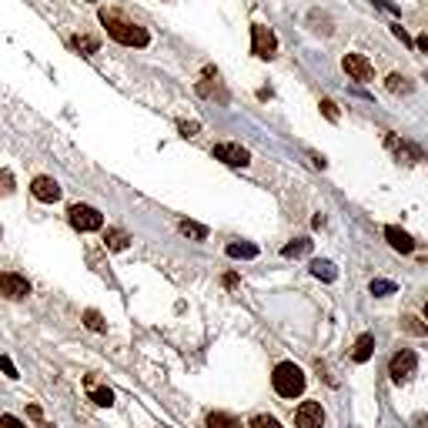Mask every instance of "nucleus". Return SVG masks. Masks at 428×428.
I'll use <instances>...</instances> for the list:
<instances>
[{"mask_svg":"<svg viewBox=\"0 0 428 428\" xmlns=\"http://www.w3.org/2000/svg\"><path fill=\"white\" fill-rule=\"evenodd\" d=\"M294 425L298 428H321L325 425V412L318 401H301L298 412H294Z\"/></svg>","mask_w":428,"mask_h":428,"instance_id":"obj_9","label":"nucleus"},{"mask_svg":"<svg viewBox=\"0 0 428 428\" xmlns=\"http://www.w3.org/2000/svg\"><path fill=\"white\" fill-rule=\"evenodd\" d=\"M251 51H254V57H275V51H278V37L271 34V30L264 27V24H254L251 27Z\"/></svg>","mask_w":428,"mask_h":428,"instance_id":"obj_5","label":"nucleus"},{"mask_svg":"<svg viewBox=\"0 0 428 428\" xmlns=\"http://www.w3.org/2000/svg\"><path fill=\"white\" fill-rule=\"evenodd\" d=\"M84 325H87L91 332H104V318H100V311H94V308L84 311Z\"/></svg>","mask_w":428,"mask_h":428,"instance_id":"obj_23","label":"nucleus"},{"mask_svg":"<svg viewBox=\"0 0 428 428\" xmlns=\"http://www.w3.org/2000/svg\"><path fill=\"white\" fill-rule=\"evenodd\" d=\"M321 114H325L328 121H338V108H335V100H328V97H325V100H321Z\"/></svg>","mask_w":428,"mask_h":428,"instance_id":"obj_28","label":"nucleus"},{"mask_svg":"<svg viewBox=\"0 0 428 428\" xmlns=\"http://www.w3.org/2000/svg\"><path fill=\"white\" fill-rule=\"evenodd\" d=\"M251 428H281V422L271 418V415H258V418L251 422Z\"/></svg>","mask_w":428,"mask_h":428,"instance_id":"obj_27","label":"nucleus"},{"mask_svg":"<svg viewBox=\"0 0 428 428\" xmlns=\"http://www.w3.org/2000/svg\"><path fill=\"white\" fill-rule=\"evenodd\" d=\"M30 194L37 197V201H44V205H54L57 197H60V184H57L54 178H47V174H41V178L30 181Z\"/></svg>","mask_w":428,"mask_h":428,"instance_id":"obj_10","label":"nucleus"},{"mask_svg":"<svg viewBox=\"0 0 428 428\" xmlns=\"http://www.w3.org/2000/svg\"><path fill=\"white\" fill-rule=\"evenodd\" d=\"M311 275H315L318 281H335V278H338V268H335L332 261H321V258H318V261H311Z\"/></svg>","mask_w":428,"mask_h":428,"instance_id":"obj_15","label":"nucleus"},{"mask_svg":"<svg viewBox=\"0 0 428 428\" xmlns=\"http://www.w3.org/2000/svg\"><path fill=\"white\" fill-rule=\"evenodd\" d=\"M418 428H428V418H418Z\"/></svg>","mask_w":428,"mask_h":428,"instance_id":"obj_34","label":"nucleus"},{"mask_svg":"<svg viewBox=\"0 0 428 428\" xmlns=\"http://www.w3.org/2000/svg\"><path fill=\"white\" fill-rule=\"evenodd\" d=\"M74 51H81L84 57H91V54H97V41L94 37H81V34H77V37H74Z\"/></svg>","mask_w":428,"mask_h":428,"instance_id":"obj_22","label":"nucleus"},{"mask_svg":"<svg viewBox=\"0 0 428 428\" xmlns=\"http://www.w3.org/2000/svg\"><path fill=\"white\" fill-rule=\"evenodd\" d=\"M214 157H218V161H224L228 167H245V164H251L248 148H241V144H231V141H224V144H214Z\"/></svg>","mask_w":428,"mask_h":428,"instance_id":"obj_6","label":"nucleus"},{"mask_svg":"<svg viewBox=\"0 0 428 428\" xmlns=\"http://www.w3.org/2000/svg\"><path fill=\"white\" fill-rule=\"evenodd\" d=\"M271 385L281 398H294V395H301L304 391V372L294 365V361H281L271 375Z\"/></svg>","mask_w":428,"mask_h":428,"instance_id":"obj_2","label":"nucleus"},{"mask_svg":"<svg viewBox=\"0 0 428 428\" xmlns=\"http://www.w3.org/2000/svg\"><path fill=\"white\" fill-rule=\"evenodd\" d=\"M228 258H258V248L254 245H228Z\"/></svg>","mask_w":428,"mask_h":428,"instance_id":"obj_20","label":"nucleus"},{"mask_svg":"<svg viewBox=\"0 0 428 428\" xmlns=\"http://www.w3.org/2000/svg\"><path fill=\"white\" fill-rule=\"evenodd\" d=\"M0 368H4V375H7V378H20V375H17V365L7 358V355L0 358Z\"/></svg>","mask_w":428,"mask_h":428,"instance_id":"obj_29","label":"nucleus"},{"mask_svg":"<svg viewBox=\"0 0 428 428\" xmlns=\"http://www.w3.org/2000/svg\"><path fill=\"white\" fill-rule=\"evenodd\" d=\"M0 428H27V425H24L20 418H14V415H4V418H0Z\"/></svg>","mask_w":428,"mask_h":428,"instance_id":"obj_30","label":"nucleus"},{"mask_svg":"<svg viewBox=\"0 0 428 428\" xmlns=\"http://www.w3.org/2000/svg\"><path fill=\"white\" fill-rule=\"evenodd\" d=\"M372 351H375V335H358V342L351 348V358L358 361V365H365V361L372 358Z\"/></svg>","mask_w":428,"mask_h":428,"instance_id":"obj_13","label":"nucleus"},{"mask_svg":"<svg viewBox=\"0 0 428 428\" xmlns=\"http://www.w3.org/2000/svg\"><path fill=\"white\" fill-rule=\"evenodd\" d=\"M181 235L194 238V241H205V238H207V228H205V224H194V221H181Z\"/></svg>","mask_w":428,"mask_h":428,"instance_id":"obj_19","label":"nucleus"},{"mask_svg":"<svg viewBox=\"0 0 428 428\" xmlns=\"http://www.w3.org/2000/svg\"><path fill=\"white\" fill-rule=\"evenodd\" d=\"M0 294H7V298H27L30 294V281L24 275H17V271H4L0 275Z\"/></svg>","mask_w":428,"mask_h":428,"instance_id":"obj_8","label":"nucleus"},{"mask_svg":"<svg viewBox=\"0 0 428 428\" xmlns=\"http://www.w3.org/2000/svg\"><path fill=\"white\" fill-rule=\"evenodd\" d=\"M391 30H395V37H398L401 44H415L412 37H408V34H405V27H401V24H398V27H391Z\"/></svg>","mask_w":428,"mask_h":428,"instance_id":"obj_32","label":"nucleus"},{"mask_svg":"<svg viewBox=\"0 0 428 428\" xmlns=\"http://www.w3.org/2000/svg\"><path fill=\"white\" fill-rule=\"evenodd\" d=\"M0 235H4V231H0Z\"/></svg>","mask_w":428,"mask_h":428,"instance_id":"obj_36","label":"nucleus"},{"mask_svg":"<svg viewBox=\"0 0 428 428\" xmlns=\"http://www.w3.org/2000/svg\"><path fill=\"white\" fill-rule=\"evenodd\" d=\"M100 24L108 27V34H111L117 44H124V47H148V30L138 27V24H131V20H124V17L111 14V11H100Z\"/></svg>","mask_w":428,"mask_h":428,"instance_id":"obj_1","label":"nucleus"},{"mask_svg":"<svg viewBox=\"0 0 428 428\" xmlns=\"http://www.w3.org/2000/svg\"><path fill=\"white\" fill-rule=\"evenodd\" d=\"M342 67H345V74L351 77V81H372L375 77V67L368 64V57H361V54H345L342 57Z\"/></svg>","mask_w":428,"mask_h":428,"instance_id":"obj_7","label":"nucleus"},{"mask_svg":"<svg viewBox=\"0 0 428 428\" xmlns=\"http://www.w3.org/2000/svg\"><path fill=\"white\" fill-rule=\"evenodd\" d=\"M181 138H194V131H197V121H181Z\"/></svg>","mask_w":428,"mask_h":428,"instance_id":"obj_31","label":"nucleus"},{"mask_svg":"<svg viewBox=\"0 0 428 428\" xmlns=\"http://www.w3.org/2000/svg\"><path fill=\"white\" fill-rule=\"evenodd\" d=\"M415 44H418V51H425V54H428V34H422Z\"/></svg>","mask_w":428,"mask_h":428,"instance_id":"obj_33","label":"nucleus"},{"mask_svg":"<svg viewBox=\"0 0 428 428\" xmlns=\"http://www.w3.org/2000/svg\"><path fill=\"white\" fill-rule=\"evenodd\" d=\"M388 91H391V94H408V91H412V81L401 77V74H391V77H388Z\"/></svg>","mask_w":428,"mask_h":428,"instance_id":"obj_21","label":"nucleus"},{"mask_svg":"<svg viewBox=\"0 0 428 428\" xmlns=\"http://www.w3.org/2000/svg\"><path fill=\"white\" fill-rule=\"evenodd\" d=\"M104 245L111 251H124L127 245H131V235L127 231H121V228H108V238H104Z\"/></svg>","mask_w":428,"mask_h":428,"instance_id":"obj_14","label":"nucleus"},{"mask_svg":"<svg viewBox=\"0 0 428 428\" xmlns=\"http://www.w3.org/2000/svg\"><path fill=\"white\" fill-rule=\"evenodd\" d=\"M207 428H241V422L228 412H211L207 415Z\"/></svg>","mask_w":428,"mask_h":428,"instance_id":"obj_16","label":"nucleus"},{"mask_svg":"<svg viewBox=\"0 0 428 428\" xmlns=\"http://www.w3.org/2000/svg\"><path fill=\"white\" fill-rule=\"evenodd\" d=\"M385 238H388V245L395 251H401V254H412L415 251V241L408 231H401V228H395V224H388L385 228Z\"/></svg>","mask_w":428,"mask_h":428,"instance_id":"obj_11","label":"nucleus"},{"mask_svg":"<svg viewBox=\"0 0 428 428\" xmlns=\"http://www.w3.org/2000/svg\"><path fill=\"white\" fill-rule=\"evenodd\" d=\"M372 294H395V281L375 278V281H372Z\"/></svg>","mask_w":428,"mask_h":428,"instance_id":"obj_26","label":"nucleus"},{"mask_svg":"<svg viewBox=\"0 0 428 428\" xmlns=\"http://www.w3.org/2000/svg\"><path fill=\"white\" fill-rule=\"evenodd\" d=\"M401 328H405V332H412V335H425V325H422V321H418L415 315H405V318H401Z\"/></svg>","mask_w":428,"mask_h":428,"instance_id":"obj_24","label":"nucleus"},{"mask_svg":"<svg viewBox=\"0 0 428 428\" xmlns=\"http://www.w3.org/2000/svg\"><path fill=\"white\" fill-rule=\"evenodd\" d=\"M308 251H311V241H308V238H294L291 245L281 248V254H285V258H301V254H308Z\"/></svg>","mask_w":428,"mask_h":428,"instance_id":"obj_17","label":"nucleus"},{"mask_svg":"<svg viewBox=\"0 0 428 428\" xmlns=\"http://www.w3.org/2000/svg\"><path fill=\"white\" fill-rule=\"evenodd\" d=\"M385 141H388V148H391V151L398 154V157H412V161H422V154L415 151L412 144H405V141H401V144H398V141L391 138V134H388V138H385Z\"/></svg>","mask_w":428,"mask_h":428,"instance_id":"obj_18","label":"nucleus"},{"mask_svg":"<svg viewBox=\"0 0 428 428\" xmlns=\"http://www.w3.org/2000/svg\"><path fill=\"white\" fill-rule=\"evenodd\" d=\"M67 218L77 231H100V228H104V214L91 205H74L67 211Z\"/></svg>","mask_w":428,"mask_h":428,"instance_id":"obj_3","label":"nucleus"},{"mask_svg":"<svg viewBox=\"0 0 428 428\" xmlns=\"http://www.w3.org/2000/svg\"><path fill=\"white\" fill-rule=\"evenodd\" d=\"M415 365H418V358H415L412 348H401V351H395L391 355V365H388V375H391V382H408L415 375Z\"/></svg>","mask_w":428,"mask_h":428,"instance_id":"obj_4","label":"nucleus"},{"mask_svg":"<svg viewBox=\"0 0 428 428\" xmlns=\"http://www.w3.org/2000/svg\"><path fill=\"white\" fill-rule=\"evenodd\" d=\"M425 318H428V304H425Z\"/></svg>","mask_w":428,"mask_h":428,"instance_id":"obj_35","label":"nucleus"},{"mask_svg":"<svg viewBox=\"0 0 428 428\" xmlns=\"http://www.w3.org/2000/svg\"><path fill=\"white\" fill-rule=\"evenodd\" d=\"M84 385H87V391H91V401H94V405H100V408H111V405H114V391H111V388L97 385L94 375H87V378H84Z\"/></svg>","mask_w":428,"mask_h":428,"instance_id":"obj_12","label":"nucleus"},{"mask_svg":"<svg viewBox=\"0 0 428 428\" xmlns=\"http://www.w3.org/2000/svg\"><path fill=\"white\" fill-rule=\"evenodd\" d=\"M11 194H14V174L0 171V197H11Z\"/></svg>","mask_w":428,"mask_h":428,"instance_id":"obj_25","label":"nucleus"}]
</instances>
